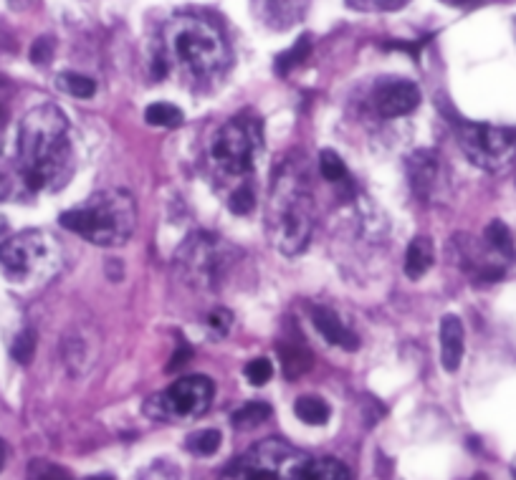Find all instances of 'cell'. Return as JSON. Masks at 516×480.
Instances as JSON below:
<instances>
[{"mask_svg": "<svg viewBox=\"0 0 516 480\" xmlns=\"http://www.w3.org/2000/svg\"><path fill=\"white\" fill-rule=\"evenodd\" d=\"M59 268L61 246L46 230H23L0 246V271L18 286L51 281Z\"/></svg>", "mask_w": 516, "mask_h": 480, "instance_id": "5b68a950", "label": "cell"}, {"mask_svg": "<svg viewBox=\"0 0 516 480\" xmlns=\"http://www.w3.org/2000/svg\"><path fill=\"white\" fill-rule=\"evenodd\" d=\"M190 359H193V349H190L185 342H180L178 349H175V354H172V357H170V364H167V372H175V369L185 367V364H188Z\"/></svg>", "mask_w": 516, "mask_h": 480, "instance_id": "d6a6232c", "label": "cell"}, {"mask_svg": "<svg viewBox=\"0 0 516 480\" xmlns=\"http://www.w3.org/2000/svg\"><path fill=\"white\" fill-rule=\"evenodd\" d=\"M18 167L33 192L59 190L74 170L69 119L56 104H41L18 127Z\"/></svg>", "mask_w": 516, "mask_h": 480, "instance_id": "6da1fadb", "label": "cell"}, {"mask_svg": "<svg viewBox=\"0 0 516 480\" xmlns=\"http://www.w3.org/2000/svg\"><path fill=\"white\" fill-rule=\"evenodd\" d=\"M375 112L385 119H398L415 112L420 104V89L408 79H385L372 94Z\"/></svg>", "mask_w": 516, "mask_h": 480, "instance_id": "8fae6325", "label": "cell"}, {"mask_svg": "<svg viewBox=\"0 0 516 480\" xmlns=\"http://www.w3.org/2000/svg\"><path fill=\"white\" fill-rule=\"evenodd\" d=\"M31 480H74L64 468L51 463H33Z\"/></svg>", "mask_w": 516, "mask_h": 480, "instance_id": "4dcf8cb0", "label": "cell"}, {"mask_svg": "<svg viewBox=\"0 0 516 480\" xmlns=\"http://www.w3.org/2000/svg\"><path fill=\"white\" fill-rule=\"evenodd\" d=\"M243 374H246V379L253 387H264V384L274 377V364L266 357L251 359V362L246 364V369H243Z\"/></svg>", "mask_w": 516, "mask_h": 480, "instance_id": "83f0119b", "label": "cell"}, {"mask_svg": "<svg viewBox=\"0 0 516 480\" xmlns=\"http://www.w3.org/2000/svg\"><path fill=\"white\" fill-rule=\"evenodd\" d=\"M271 412L274 410H271L269 402H246V405L233 412L231 422L236 430H253V427L269 420Z\"/></svg>", "mask_w": 516, "mask_h": 480, "instance_id": "ffe728a7", "label": "cell"}, {"mask_svg": "<svg viewBox=\"0 0 516 480\" xmlns=\"http://www.w3.org/2000/svg\"><path fill=\"white\" fill-rule=\"evenodd\" d=\"M183 112H180L175 104H167V102H157L150 104L145 109V122L150 127H160V129H175L183 124Z\"/></svg>", "mask_w": 516, "mask_h": 480, "instance_id": "44dd1931", "label": "cell"}, {"mask_svg": "<svg viewBox=\"0 0 516 480\" xmlns=\"http://www.w3.org/2000/svg\"><path fill=\"white\" fill-rule=\"evenodd\" d=\"M228 205H231V210L236 215H248L253 208H256V195H253L251 187L243 185L233 192L231 200H228Z\"/></svg>", "mask_w": 516, "mask_h": 480, "instance_id": "f1b7e54d", "label": "cell"}, {"mask_svg": "<svg viewBox=\"0 0 516 480\" xmlns=\"http://www.w3.org/2000/svg\"><path fill=\"white\" fill-rule=\"evenodd\" d=\"M365 6H372V8H385V11H390V8H400L405 3V0H362Z\"/></svg>", "mask_w": 516, "mask_h": 480, "instance_id": "e575fe53", "label": "cell"}, {"mask_svg": "<svg viewBox=\"0 0 516 480\" xmlns=\"http://www.w3.org/2000/svg\"><path fill=\"white\" fill-rule=\"evenodd\" d=\"M36 3L38 0H11V8L13 11H31Z\"/></svg>", "mask_w": 516, "mask_h": 480, "instance_id": "d590c367", "label": "cell"}, {"mask_svg": "<svg viewBox=\"0 0 516 480\" xmlns=\"http://www.w3.org/2000/svg\"><path fill=\"white\" fill-rule=\"evenodd\" d=\"M264 150V124L256 117H233L218 129L210 147L215 167L223 175L246 177L256 167L258 155Z\"/></svg>", "mask_w": 516, "mask_h": 480, "instance_id": "8992f818", "label": "cell"}, {"mask_svg": "<svg viewBox=\"0 0 516 480\" xmlns=\"http://www.w3.org/2000/svg\"><path fill=\"white\" fill-rule=\"evenodd\" d=\"M312 321L319 334L324 336V342L332 344V347L347 349V352H357L360 349V336L347 329L342 324V319L332 309H327V306H312Z\"/></svg>", "mask_w": 516, "mask_h": 480, "instance_id": "4fadbf2b", "label": "cell"}, {"mask_svg": "<svg viewBox=\"0 0 516 480\" xmlns=\"http://www.w3.org/2000/svg\"><path fill=\"white\" fill-rule=\"evenodd\" d=\"M8 192H11V180H8V175L3 170H0V200L6 198Z\"/></svg>", "mask_w": 516, "mask_h": 480, "instance_id": "8d00e7d4", "label": "cell"}, {"mask_svg": "<svg viewBox=\"0 0 516 480\" xmlns=\"http://www.w3.org/2000/svg\"><path fill=\"white\" fill-rule=\"evenodd\" d=\"M8 96H11V91H8V86L0 81V124L6 122L8 117Z\"/></svg>", "mask_w": 516, "mask_h": 480, "instance_id": "836d02e7", "label": "cell"}, {"mask_svg": "<svg viewBox=\"0 0 516 480\" xmlns=\"http://www.w3.org/2000/svg\"><path fill=\"white\" fill-rule=\"evenodd\" d=\"M59 223L94 246H122L137 228V200L127 190L109 187L79 208L61 213Z\"/></svg>", "mask_w": 516, "mask_h": 480, "instance_id": "277c9868", "label": "cell"}, {"mask_svg": "<svg viewBox=\"0 0 516 480\" xmlns=\"http://www.w3.org/2000/svg\"><path fill=\"white\" fill-rule=\"evenodd\" d=\"M231 326H233V314H231V311L223 309V306H218V309L210 311L208 329L213 331L215 336H228Z\"/></svg>", "mask_w": 516, "mask_h": 480, "instance_id": "f546056e", "label": "cell"}, {"mask_svg": "<svg viewBox=\"0 0 516 480\" xmlns=\"http://www.w3.org/2000/svg\"><path fill=\"white\" fill-rule=\"evenodd\" d=\"M11 354H13V359H16L18 364L31 362L33 354H36V331H31V329L21 331V334L13 339Z\"/></svg>", "mask_w": 516, "mask_h": 480, "instance_id": "4316f807", "label": "cell"}, {"mask_svg": "<svg viewBox=\"0 0 516 480\" xmlns=\"http://www.w3.org/2000/svg\"><path fill=\"white\" fill-rule=\"evenodd\" d=\"M294 415L299 417L304 425L322 427L327 425L329 417H332V410H329V405L322 397H299V400L294 402Z\"/></svg>", "mask_w": 516, "mask_h": 480, "instance_id": "d6986e66", "label": "cell"}, {"mask_svg": "<svg viewBox=\"0 0 516 480\" xmlns=\"http://www.w3.org/2000/svg\"><path fill=\"white\" fill-rule=\"evenodd\" d=\"M215 387L205 374H190V377L172 382L165 392L147 402V415L160 420H198L210 410Z\"/></svg>", "mask_w": 516, "mask_h": 480, "instance_id": "9c48e42d", "label": "cell"}, {"mask_svg": "<svg viewBox=\"0 0 516 480\" xmlns=\"http://www.w3.org/2000/svg\"><path fill=\"white\" fill-rule=\"evenodd\" d=\"M319 172L327 182L332 185H342V182L350 180V172H347V165H344L342 157L332 150H322L319 152Z\"/></svg>", "mask_w": 516, "mask_h": 480, "instance_id": "cb8c5ba5", "label": "cell"}, {"mask_svg": "<svg viewBox=\"0 0 516 480\" xmlns=\"http://www.w3.org/2000/svg\"><path fill=\"white\" fill-rule=\"evenodd\" d=\"M175 261H178L185 281L195 283L200 288L215 286V281L223 276V271L228 266L221 238H215V235L208 233L190 235L183 246H180Z\"/></svg>", "mask_w": 516, "mask_h": 480, "instance_id": "30bf717a", "label": "cell"}, {"mask_svg": "<svg viewBox=\"0 0 516 480\" xmlns=\"http://www.w3.org/2000/svg\"><path fill=\"white\" fill-rule=\"evenodd\" d=\"M314 200L304 170L286 160L276 170L269 195V238L271 246L284 256H299L309 246L314 230Z\"/></svg>", "mask_w": 516, "mask_h": 480, "instance_id": "7a4b0ae2", "label": "cell"}, {"mask_svg": "<svg viewBox=\"0 0 516 480\" xmlns=\"http://www.w3.org/2000/svg\"><path fill=\"white\" fill-rule=\"evenodd\" d=\"M253 3L269 26L289 28L307 11L309 0H253Z\"/></svg>", "mask_w": 516, "mask_h": 480, "instance_id": "9a60e30c", "label": "cell"}, {"mask_svg": "<svg viewBox=\"0 0 516 480\" xmlns=\"http://www.w3.org/2000/svg\"><path fill=\"white\" fill-rule=\"evenodd\" d=\"M312 458L281 440H266L238 460V480H307Z\"/></svg>", "mask_w": 516, "mask_h": 480, "instance_id": "ba28073f", "label": "cell"}, {"mask_svg": "<svg viewBox=\"0 0 516 480\" xmlns=\"http://www.w3.org/2000/svg\"><path fill=\"white\" fill-rule=\"evenodd\" d=\"M456 137L468 162L486 172H501L516 160V127L458 122Z\"/></svg>", "mask_w": 516, "mask_h": 480, "instance_id": "52a82bcc", "label": "cell"}, {"mask_svg": "<svg viewBox=\"0 0 516 480\" xmlns=\"http://www.w3.org/2000/svg\"><path fill=\"white\" fill-rule=\"evenodd\" d=\"M86 480H112L109 475H97V478H86Z\"/></svg>", "mask_w": 516, "mask_h": 480, "instance_id": "f35d334b", "label": "cell"}, {"mask_svg": "<svg viewBox=\"0 0 516 480\" xmlns=\"http://www.w3.org/2000/svg\"><path fill=\"white\" fill-rule=\"evenodd\" d=\"M165 61H172L193 81L218 79L228 69L231 51L221 31L198 16H175L162 31Z\"/></svg>", "mask_w": 516, "mask_h": 480, "instance_id": "3957f363", "label": "cell"}, {"mask_svg": "<svg viewBox=\"0 0 516 480\" xmlns=\"http://www.w3.org/2000/svg\"><path fill=\"white\" fill-rule=\"evenodd\" d=\"M484 240H486V246H489L496 256L504 258V261H514L516 258L514 235H511V230L506 228L501 220H491V223L486 225Z\"/></svg>", "mask_w": 516, "mask_h": 480, "instance_id": "ac0fdd59", "label": "cell"}, {"mask_svg": "<svg viewBox=\"0 0 516 480\" xmlns=\"http://www.w3.org/2000/svg\"><path fill=\"white\" fill-rule=\"evenodd\" d=\"M3 465H6V443L0 440V470H3Z\"/></svg>", "mask_w": 516, "mask_h": 480, "instance_id": "74e56055", "label": "cell"}, {"mask_svg": "<svg viewBox=\"0 0 516 480\" xmlns=\"http://www.w3.org/2000/svg\"><path fill=\"white\" fill-rule=\"evenodd\" d=\"M309 51H312V38L301 36L299 41L289 48V51H284V54L276 56V71H279L281 76L291 74V69H296L299 64H304V59L309 56Z\"/></svg>", "mask_w": 516, "mask_h": 480, "instance_id": "7402d4cb", "label": "cell"}, {"mask_svg": "<svg viewBox=\"0 0 516 480\" xmlns=\"http://www.w3.org/2000/svg\"><path fill=\"white\" fill-rule=\"evenodd\" d=\"M307 480H350V470H347V465L334 458L312 460Z\"/></svg>", "mask_w": 516, "mask_h": 480, "instance_id": "484cf974", "label": "cell"}, {"mask_svg": "<svg viewBox=\"0 0 516 480\" xmlns=\"http://www.w3.org/2000/svg\"><path fill=\"white\" fill-rule=\"evenodd\" d=\"M185 448L193 455H200V458H210V455L218 453L221 448V432L218 430H198L193 435H188L185 440Z\"/></svg>", "mask_w": 516, "mask_h": 480, "instance_id": "603a6c76", "label": "cell"}, {"mask_svg": "<svg viewBox=\"0 0 516 480\" xmlns=\"http://www.w3.org/2000/svg\"><path fill=\"white\" fill-rule=\"evenodd\" d=\"M433 261H436L433 240L428 235H418V238L410 240L408 253H405V276L418 281V278H423L430 271Z\"/></svg>", "mask_w": 516, "mask_h": 480, "instance_id": "2e32d148", "label": "cell"}, {"mask_svg": "<svg viewBox=\"0 0 516 480\" xmlns=\"http://www.w3.org/2000/svg\"><path fill=\"white\" fill-rule=\"evenodd\" d=\"M51 56H54V41H51L49 36H41L36 43H33L31 61L33 64L43 66V64H49Z\"/></svg>", "mask_w": 516, "mask_h": 480, "instance_id": "1f68e13d", "label": "cell"}, {"mask_svg": "<svg viewBox=\"0 0 516 480\" xmlns=\"http://www.w3.org/2000/svg\"><path fill=\"white\" fill-rule=\"evenodd\" d=\"M59 86L66 91V94L76 96V99H92L97 94V84L94 79L84 74H76V71H64L59 76Z\"/></svg>", "mask_w": 516, "mask_h": 480, "instance_id": "d4e9b609", "label": "cell"}, {"mask_svg": "<svg viewBox=\"0 0 516 480\" xmlns=\"http://www.w3.org/2000/svg\"><path fill=\"white\" fill-rule=\"evenodd\" d=\"M276 352H279L281 369H284L286 379H299L301 374H307L312 367V354L307 352L304 344H276Z\"/></svg>", "mask_w": 516, "mask_h": 480, "instance_id": "e0dca14e", "label": "cell"}, {"mask_svg": "<svg viewBox=\"0 0 516 480\" xmlns=\"http://www.w3.org/2000/svg\"><path fill=\"white\" fill-rule=\"evenodd\" d=\"M441 364L446 372H458L463 362V352H466V329H463V321L458 316L448 314L441 321Z\"/></svg>", "mask_w": 516, "mask_h": 480, "instance_id": "5bb4252c", "label": "cell"}, {"mask_svg": "<svg viewBox=\"0 0 516 480\" xmlns=\"http://www.w3.org/2000/svg\"><path fill=\"white\" fill-rule=\"evenodd\" d=\"M511 473H514V478H516V463H514V468H511Z\"/></svg>", "mask_w": 516, "mask_h": 480, "instance_id": "ab89813d", "label": "cell"}, {"mask_svg": "<svg viewBox=\"0 0 516 480\" xmlns=\"http://www.w3.org/2000/svg\"><path fill=\"white\" fill-rule=\"evenodd\" d=\"M408 175H410V185H413L415 195L425 203L430 200H438L441 195V185H443V175H441V160L438 155L428 150L415 152L413 157L408 160Z\"/></svg>", "mask_w": 516, "mask_h": 480, "instance_id": "7c38bea8", "label": "cell"}]
</instances>
